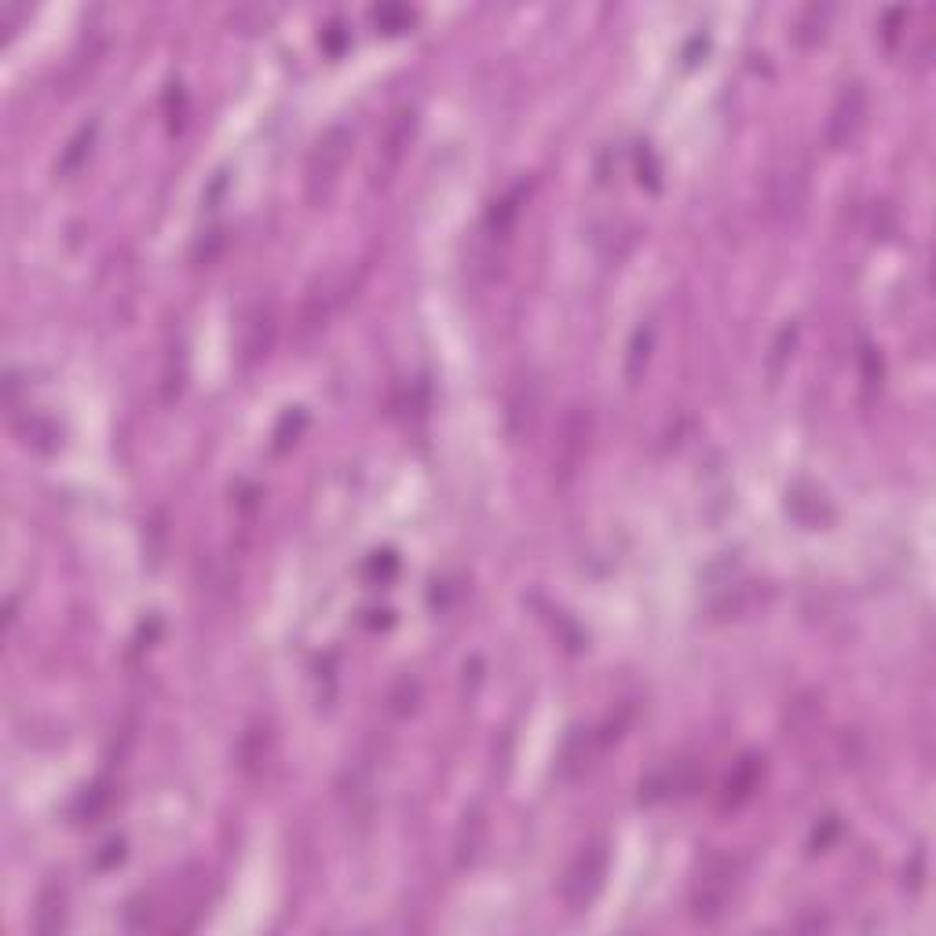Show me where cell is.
<instances>
[{
	"label": "cell",
	"instance_id": "cell-3",
	"mask_svg": "<svg viewBox=\"0 0 936 936\" xmlns=\"http://www.w3.org/2000/svg\"><path fill=\"white\" fill-rule=\"evenodd\" d=\"M607 878V845L604 841H589L578 849V856L567 863L564 882H560V896H564L567 911H585L593 904L600 885Z\"/></svg>",
	"mask_w": 936,
	"mask_h": 936
},
{
	"label": "cell",
	"instance_id": "cell-9",
	"mask_svg": "<svg viewBox=\"0 0 936 936\" xmlns=\"http://www.w3.org/2000/svg\"><path fill=\"white\" fill-rule=\"evenodd\" d=\"M96 132H99V121H88L85 128H77V136L66 143L63 158H59V165H55V172L63 176V180H70L81 165L88 161V154H92V143H96Z\"/></svg>",
	"mask_w": 936,
	"mask_h": 936
},
{
	"label": "cell",
	"instance_id": "cell-11",
	"mask_svg": "<svg viewBox=\"0 0 936 936\" xmlns=\"http://www.w3.org/2000/svg\"><path fill=\"white\" fill-rule=\"evenodd\" d=\"M834 11L827 8V4H809V8L798 11V19H794V41L801 44V48H809V44L823 41V33H827V22Z\"/></svg>",
	"mask_w": 936,
	"mask_h": 936
},
{
	"label": "cell",
	"instance_id": "cell-2",
	"mask_svg": "<svg viewBox=\"0 0 936 936\" xmlns=\"http://www.w3.org/2000/svg\"><path fill=\"white\" fill-rule=\"evenodd\" d=\"M589 443H593V410L575 403L564 414L560 428H556V447H553V479L560 487H567L571 479L582 472L585 458H589Z\"/></svg>",
	"mask_w": 936,
	"mask_h": 936
},
{
	"label": "cell",
	"instance_id": "cell-15",
	"mask_svg": "<svg viewBox=\"0 0 936 936\" xmlns=\"http://www.w3.org/2000/svg\"><path fill=\"white\" fill-rule=\"evenodd\" d=\"M651 344H655V322H644V326H637L633 341H629V355H626L629 381H637L640 373H644V366H648V359H651Z\"/></svg>",
	"mask_w": 936,
	"mask_h": 936
},
{
	"label": "cell",
	"instance_id": "cell-7",
	"mask_svg": "<svg viewBox=\"0 0 936 936\" xmlns=\"http://www.w3.org/2000/svg\"><path fill=\"white\" fill-rule=\"evenodd\" d=\"M538 403H542L538 377H534V373H523V377H516V384L509 388V428H512V436H527V432H531L534 417H538Z\"/></svg>",
	"mask_w": 936,
	"mask_h": 936
},
{
	"label": "cell",
	"instance_id": "cell-5",
	"mask_svg": "<svg viewBox=\"0 0 936 936\" xmlns=\"http://www.w3.org/2000/svg\"><path fill=\"white\" fill-rule=\"evenodd\" d=\"M735 860H728V856H717V860L706 863V871H702L699 885H695V896H692V915L699 918V922H717V918L728 911V904H732V893H735Z\"/></svg>",
	"mask_w": 936,
	"mask_h": 936
},
{
	"label": "cell",
	"instance_id": "cell-17",
	"mask_svg": "<svg viewBox=\"0 0 936 936\" xmlns=\"http://www.w3.org/2000/svg\"><path fill=\"white\" fill-rule=\"evenodd\" d=\"M373 19H377V22H414V11H406V8H377V11H373Z\"/></svg>",
	"mask_w": 936,
	"mask_h": 936
},
{
	"label": "cell",
	"instance_id": "cell-16",
	"mask_svg": "<svg viewBox=\"0 0 936 936\" xmlns=\"http://www.w3.org/2000/svg\"><path fill=\"white\" fill-rule=\"evenodd\" d=\"M794 337H798V330H794V326H783V330H779L776 344H772V359H768V377H772V381H779L783 362H787L790 348H794Z\"/></svg>",
	"mask_w": 936,
	"mask_h": 936
},
{
	"label": "cell",
	"instance_id": "cell-13",
	"mask_svg": "<svg viewBox=\"0 0 936 936\" xmlns=\"http://www.w3.org/2000/svg\"><path fill=\"white\" fill-rule=\"evenodd\" d=\"M805 194H809V180H805V172H783L776 180V194H772V202H776L779 213H798L801 205H805Z\"/></svg>",
	"mask_w": 936,
	"mask_h": 936
},
{
	"label": "cell",
	"instance_id": "cell-1",
	"mask_svg": "<svg viewBox=\"0 0 936 936\" xmlns=\"http://www.w3.org/2000/svg\"><path fill=\"white\" fill-rule=\"evenodd\" d=\"M351 128L348 125H333L322 132V139L315 143L308 158V169H304V194H308V205L322 209L330 205L337 183H341L344 161L351 154Z\"/></svg>",
	"mask_w": 936,
	"mask_h": 936
},
{
	"label": "cell",
	"instance_id": "cell-8",
	"mask_svg": "<svg viewBox=\"0 0 936 936\" xmlns=\"http://www.w3.org/2000/svg\"><path fill=\"white\" fill-rule=\"evenodd\" d=\"M483 834H487V816H483V809L465 812V819H461V827H458V841H454V863H458V867H468V863L476 860L479 845H483Z\"/></svg>",
	"mask_w": 936,
	"mask_h": 936
},
{
	"label": "cell",
	"instance_id": "cell-12",
	"mask_svg": "<svg viewBox=\"0 0 936 936\" xmlns=\"http://www.w3.org/2000/svg\"><path fill=\"white\" fill-rule=\"evenodd\" d=\"M271 337H275V322H271V311L256 308L249 326H245V362L264 359L267 348H271Z\"/></svg>",
	"mask_w": 936,
	"mask_h": 936
},
{
	"label": "cell",
	"instance_id": "cell-14",
	"mask_svg": "<svg viewBox=\"0 0 936 936\" xmlns=\"http://www.w3.org/2000/svg\"><path fill=\"white\" fill-rule=\"evenodd\" d=\"M66 926V907H63V889L48 885L41 893V904H37V918H33V929L37 933H59Z\"/></svg>",
	"mask_w": 936,
	"mask_h": 936
},
{
	"label": "cell",
	"instance_id": "cell-6",
	"mask_svg": "<svg viewBox=\"0 0 936 936\" xmlns=\"http://www.w3.org/2000/svg\"><path fill=\"white\" fill-rule=\"evenodd\" d=\"M417 132V110L414 107H399L392 114V121L384 125V136L377 143V161H373V183L377 187H388L392 176L403 165L406 150H410V139Z\"/></svg>",
	"mask_w": 936,
	"mask_h": 936
},
{
	"label": "cell",
	"instance_id": "cell-10",
	"mask_svg": "<svg viewBox=\"0 0 936 936\" xmlns=\"http://www.w3.org/2000/svg\"><path fill=\"white\" fill-rule=\"evenodd\" d=\"M761 772H765V765L757 761V757H746L743 765L735 768V776H728V794H724V809H739L750 794L757 790V783H761Z\"/></svg>",
	"mask_w": 936,
	"mask_h": 936
},
{
	"label": "cell",
	"instance_id": "cell-4",
	"mask_svg": "<svg viewBox=\"0 0 936 936\" xmlns=\"http://www.w3.org/2000/svg\"><path fill=\"white\" fill-rule=\"evenodd\" d=\"M867 114H871V96H867V85L863 81H849L841 85V92L834 96V107L827 114V139L830 150H845L856 143V136L867 125Z\"/></svg>",
	"mask_w": 936,
	"mask_h": 936
}]
</instances>
